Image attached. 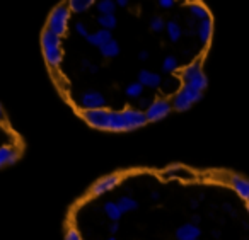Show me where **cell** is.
Returning <instances> with one entry per match:
<instances>
[{
	"instance_id": "cell-1",
	"label": "cell",
	"mask_w": 249,
	"mask_h": 240,
	"mask_svg": "<svg viewBox=\"0 0 249 240\" xmlns=\"http://www.w3.org/2000/svg\"><path fill=\"white\" fill-rule=\"evenodd\" d=\"M212 39L213 16L201 2L72 0L52 11L41 48L80 118L130 131L201 99Z\"/></svg>"
},
{
	"instance_id": "cell-2",
	"label": "cell",
	"mask_w": 249,
	"mask_h": 240,
	"mask_svg": "<svg viewBox=\"0 0 249 240\" xmlns=\"http://www.w3.org/2000/svg\"><path fill=\"white\" fill-rule=\"evenodd\" d=\"M67 240H249V179L188 165L113 174L72 209Z\"/></svg>"
},
{
	"instance_id": "cell-3",
	"label": "cell",
	"mask_w": 249,
	"mask_h": 240,
	"mask_svg": "<svg viewBox=\"0 0 249 240\" xmlns=\"http://www.w3.org/2000/svg\"><path fill=\"white\" fill-rule=\"evenodd\" d=\"M22 141L9 123L5 111L0 106V167L12 164L21 155Z\"/></svg>"
}]
</instances>
